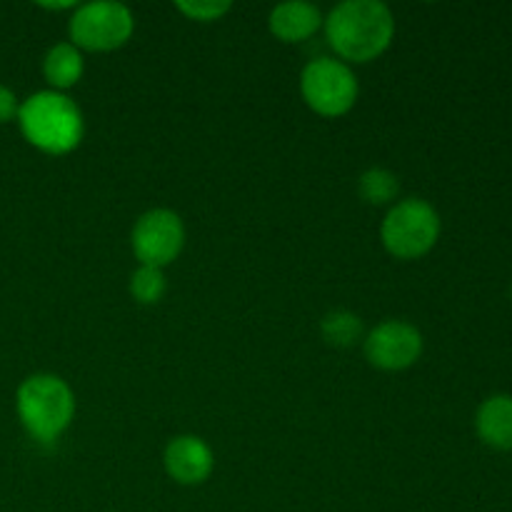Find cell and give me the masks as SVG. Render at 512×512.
<instances>
[{
    "mask_svg": "<svg viewBox=\"0 0 512 512\" xmlns=\"http://www.w3.org/2000/svg\"><path fill=\"white\" fill-rule=\"evenodd\" d=\"M323 23L330 48L343 63H370L388 50L395 35L393 10L380 0H343Z\"/></svg>",
    "mask_w": 512,
    "mask_h": 512,
    "instance_id": "6da1fadb",
    "label": "cell"
},
{
    "mask_svg": "<svg viewBox=\"0 0 512 512\" xmlns=\"http://www.w3.org/2000/svg\"><path fill=\"white\" fill-rule=\"evenodd\" d=\"M18 125L25 140L48 155H65L83 140L85 120L75 100L58 90H40L20 103Z\"/></svg>",
    "mask_w": 512,
    "mask_h": 512,
    "instance_id": "7a4b0ae2",
    "label": "cell"
},
{
    "mask_svg": "<svg viewBox=\"0 0 512 512\" xmlns=\"http://www.w3.org/2000/svg\"><path fill=\"white\" fill-rule=\"evenodd\" d=\"M15 408L30 438L38 443H55L73 423L75 395L58 375L35 373L20 383Z\"/></svg>",
    "mask_w": 512,
    "mask_h": 512,
    "instance_id": "3957f363",
    "label": "cell"
},
{
    "mask_svg": "<svg viewBox=\"0 0 512 512\" xmlns=\"http://www.w3.org/2000/svg\"><path fill=\"white\" fill-rule=\"evenodd\" d=\"M440 238V215L428 200L405 198L395 203L380 225L385 250L398 260L428 255Z\"/></svg>",
    "mask_w": 512,
    "mask_h": 512,
    "instance_id": "277c9868",
    "label": "cell"
},
{
    "mask_svg": "<svg viewBox=\"0 0 512 512\" xmlns=\"http://www.w3.org/2000/svg\"><path fill=\"white\" fill-rule=\"evenodd\" d=\"M135 30V18L128 5L115 0H95L78 5L70 15V43L80 50L110 53L123 48Z\"/></svg>",
    "mask_w": 512,
    "mask_h": 512,
    "instance_id": "5b68a950",
    "label": "cell"
},
{
    "mask_svg": "<svg viewBox=\"0 0 512 512\" xmlns=\"http://www.w3.org/2000/svg\"><path fill=\"white\" fill-rule=\"evenodd\" d=\"M300 93L310 110L323 118H340L353 110L360 85L348 63L335 58H318L310 60L300 73Z\"/></svg>",
    "mask_w": 512,
    "mask_h": 512,
    "instance_id": "8992f818",
    "label": "cell"
},
{
    "mask_svg": "<svg viewBox=\"0 0 512 512\" xmlns=\"http://www.w3.org/2000/svg\"><path fill=\"white\" fill-rule=\"evenodd\" d=\"M130 243L140 265L165 268L183 253L185 225L175 210L153 208L135 220Z\"/></svg>",
    "mask_w": 512,
    "mask_h": 512,
    "instance_id": "52a82bcc",
    "label": "cell"
},
{
    "mask_svg": "<svg viewBox=\"0 0 512 512\" xmlns=\"http://www.w3.org/2000/svg\"><path fill=\"white\" fill-rule=\"evenodd\" d=\"M370 365L388 373L410 368L423 355V333L405 320H383L363 338Z\"/></svg>",
    "mask_w": 512,
    "mask_h": 512,
    "instance_id": "ba28073f",
    "label": "cell"
},
{
    "mask_svg": "<svg viewBox=\"0 0 512 512\" xmlns=\"http://www.w3.org/2000/svg\"><path fill=\"white\" fill-rule=\"evenodd\" d=\"M165 473L180 485H200L213 475L215 455L198 435H178L165 445Z\"/></svg>",
    "mask_w": 512,
    "mask_h": 512,
    "instance_id": "9c48e42d",
    "label": "cell"
},
{
    "mask_svg": "<svg viewBox=\"0 0 512 512\" xmlns=\"http://www.w3.org/2000/svg\"><path fill=\"white\" fill-rule=\"evenodd\" d=\"M323 20L318 5L305 3V0H288V3L275 5L268 15L270 33L283 43H300V40L313 38Z\"/></svg>",
    "mask_w": 512,
    "mask_h": 512,
    "instance_id": "30bf717a",
    "label": "cell"
},
{
    "mask_svg": "<svg viewBox=\"0 0 512 512\" xmlns=\"http://www.w3.org/2000/svg\"><path fill=\"white\" fill-rule=\"evenodd\" d=\"M475 430L488 448L512 450V395H490L475 413Z\"/></svg>",
    "mask_w": 512,
    "mask_h": 512,
    "instance_id": "8fae6325",
    "label": "cell"
},
{
    "mask_svg": "<svg viewBox=\"0 0 512 512\" xmlns=\"http://www.w3.org/2000/svg\"><path fill=\"white\" fill-rule=\"evenodd\" d=\"M85 73V60L83 50L75 48L70 40L63 43H55L53 48H48L43 58V75L50 83V88L63 93V90L73 88Z\"/></svg>",
    "mask_w": 512,
    "mask_h": 512,
    "instance_id": "7c38bea8",
    "label": "cell"
},
{
    "mask_svg": "<svg viewBox=\"0 0 512 512\" xmlns=\"http://www.w3.org/2000/svg\"><path fill=\"white\" fill-rule=\"evenodd\" d=\"M363 333V320H360V315L350 313V310H330L320 320V335L333 348H353L355 343L363 340Z\"/></svg>",
    "mask_w": 512,
    "mask_h": 512,
    "instance_id": "4fadbf2b",
    "label": "cell"
},
{
    "mask_svg": "<svg viewBox=\"0 0 512 512\" xmlns=\"http://www.w3.org/2000/svg\"><path fill=\"white\" fill-rule=\"evenodd\" d=\"M358 193L368 205H390L398 198L400 180L385 168H368L358 178Z\"/></svg>",
    "mask_w": 512,
    "mask_h": 512,
    "instance_id": "5bb4252c",
    "label": "cell"
},
{
    "mask_svg": "<svg viewBox=\"0 0 512 512\" xmlns=\"http://www.w3.org/2000/svg\"><path fill=\"white\" fill-rule=\"evenodd\" d=\"M130 295L135 303L140 305H158L163 300L165 290H168V280H165L163 268H153V265H140L128 283Z\"/></svg>",
    "mask_w": 512,
    "mask_h": 512,
    "instance_id": "9a60e30c",
    "label": "cell"
},
{
    "mask_svg": "<svg viewBox=\"0 0 512 512\" xmlns=\"http://www.w3.org/2000/svg\"><path fill=\"white\" fill-rule=\"evenodd\" d=\"M175 8L190 20L213 23V20H220L225 13H230L233 3H230V0H178Z\"/></svg>",
    "mask_w": 512,
    "mask_h": 512,
    "instance_id": "2e32d148",
    "label": "cell"
},
{
    "mask_svg": "<svg viewBox=\"0 0 512 512\" xmlns=\"http://www.w3.org/2000/svg\"><path fill=\"white\" fill-rule=\"evenodd\" d=\"M20 113V100L8 85H0V125L10 123V120H18Z\"/></svg>",
    "mask_w": 512,
    "mask_h": 512,
    "instance_id": "e0dca14e",
    "label": "cell"
},
{
    "mask_svg": "<svg viewBox=\"0 0 512 512\" xmlns=\"http://www.w3.org/2000/svg\"><path fill=\"white\" fill-rule=\"evenodd\" d=\"M80 3H75V0H60V3H48V0H43V3H38V8H45V10H75Z\"/></svg>",
    "mask_w": 512,
    "mask_h": 512,
    "instance_id": "ac0fdd59",
    "label": "cell"
},
{
    "mask_svg": "<svg viewBox=\"0 0 512 512\" xmlns=\"http://www.w3.org/2000/svg\"><path fill=\"white\" fill-rule=\"evenodd\" d=\"M510 300H512V285H510Z\"/></svg>",
    "mask_w": 512,
    "mask_h": 512,
    "instance_id": "d6986e66",
    "label": "cell"
}]
</instances>
